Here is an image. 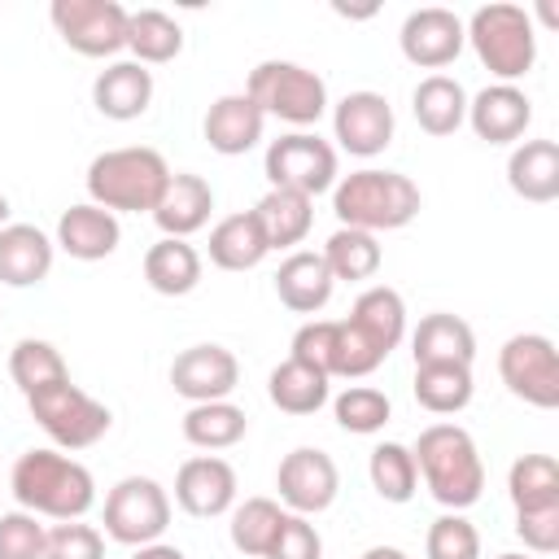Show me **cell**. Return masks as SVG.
Listing matches in <instances>:
<instances>
[{
  "label": "cell",
  "instance_id": "48",
  "mask_svg": "<svg viewBox=\"0 0 559 559\" xmlns=\"http://www.w3.org/2000/svg\"><path fill=\"white\" fill-rule=\"evenodd\" d=\"M358 559H406V550H397V546H371Z\"/></svg>",
  "mask_w": 559,
  "mask_h": 559
},
{
  "label": "cell",
  "instance_id": "50",
  "mask_svg": "<svg viewBox=\"0 0 559 559\" xmlns=\"http://www.w3.org/2000/svg\"><path fill=\"white\" fill-rule=\"evenodd\" d=\"M493 559H528V555H515V550H507V555H493Z\"/></svg>",
  "mask_w": 559,
  "mask_h": 559
},
{
  "label": "cell",
  "instance_id": "34",
  "mask_svg": "<svg viewBox=\"0 0 559 559\" xmlns=\"http://www.w3.org/2000/svg\"><path fill=\"white\" fill-rule=\"evenodd\" d=\"M249 432V415L231 402H197L183 415V437L197 450H231L236 441H245Z\"/></svg>",
  "mask_w": 559,
  "mask_h": 559
},
{
  "label": "cell",
  "instance_id": "1",
  "mask_svg": "<svg viewBox=\"0 0 559 559\" xmlns=\"http://www.w3.org/2000/svg\"><path fill=\"white\" fill-rule=\"evenodd\" d=\"M9 489L22 502V511L31 515H48V520H83L96 502V480L92 472L61 454V450H26L17 454L13 472H9Z\"/></svg>",
  "mask_w": 559,
  "mask_h": 559
},
{
  "label": "cell",
  "instance_id": "35",
  "mask_svg": "<svg viewBox=\"0 0 559 559\" xmlns=\"http://www.w3.org/2000/svg\"><path fill=\"white\" fill-rule=\"evenodd\" d=\"M127 48L135 52L140 66H162L183 52V31L170 13L162 9H140L127 17Z\"/></svg>",
  "mask_w": 559,
  "mask_h": 559
},
{
  "label": "cell",
  "instance_id": "29",
  "mask_svg": "<svg viewBox=\"0 0 559 559\" xmlns=\"http://www.w3.org/2000/svg\"><path fill=\"white\" fill-rule=\"evenodd\" d=\"M411 109H415V122L428 135H454L467 122V92L450 74H428V79H419V87L411 96Z\"/></svg>",
  "mask_w": 559,
  "mask_h": 559
},
{
  "label": "cell",
  "instance_id": "12",
  "mask_svg": "<svg viewBox=\"0 0 559 559\" xmlns=\"http://www.w3.org/2000/svg\"><path fill=\"white\" fill-rule=\"evenodd\" d=\"M275 489H280V502L293 515H319V511H328L336 502L341 472H336L332 454H323L314 445H301V450H293V454L280 459Z\"/></svg>",
  "mask_w": 559,
  "mask_h": 559
},
{
  "label": "cell",
  "instance_id": "28",
  "mask_svg": "<svg viewBox=\"0 0 559 559\" xmlns=\"http://www.w3.org/2000/svg\"><path fill=\"white\" fill-rule=\"evenodd\" d=\"M144 280L153 293L162 297H188L201 284V253L188 240L162 236L157 245H148L144 253Z\"/></svg>",
  "mask_w": 559,
  "mask_h": 559
},
{
  "label": "cell",
  "instance_id": "6",
  "mask_svg": "<svg viewBox=\"0 0 559 559\" xmlns=\"http://www.w3.org/2000/svg\"><path fill=\"white\" fill-rule=\"evenodd\" d=\"M245 96L266 114V118H284L293 127H310L323 118L328 109V83L297 66V61H262L249 70Z\"/></svg>",
  "mask_w": 559,
  "mask_h": 559
},
{
  "label": "cell",
  "instance_id": "43",
  "mask_svg": "<svg viewBox=\"0 0 559 559\" xmlns=\"http://www.w3.org/2000/svg\"><path fill=\"white\" fill-rule=\"evenodd\" d=\"M48 528L31 511H4L0 515V559H44Z\"/></svg>",
  "mask_w": 559,
  "mask_h": 559
},
{
  "label": "cell",
  "instance_id": "32",
  "mask_svg": "<svg viewBox=\"0 0 559 559\" xmlns=\"http://www.w3.org/2000/svg\"><path fill=\"white\" fill-rule=\"evenodd\" d=\"M507 493L515 515L559 507V463L550 454H520L507 472Z\"/></svg>",
  "mask_w": 559,
  "mask_h": 559
},
{
  "label": "cell",
  "instance_id": "20",
  "mask_svg": "<svg viewBox=\"0 0 559 559\" xmlns=\"http://www.w3.org/2000/svg\"><path fill=\"white\" fill-rule=\"evenodd\" d=\"M52 240L35 223H4L0 227V284L35 288L52 271Z\"/></svg>",
  "mask_w": 559,
  "mask_h": 559
},
{
  "label": "cell",
  "instance_id": "15",
  "mask_svg": "<svg viewBox=\"0 0 559 559\" xmlns=\"http://www.w3.org/2000/svg\"><path fill=\"white\" fill-rule=\"evenodd\" d=\"M332 131L345 153L354 157H376L393 140V105L380 92H349L332 109Z\"/></svg>",
  "mask_w": 559,
  "mask_h": 559
},
{
  "label": "cell",
  "instance_id": "9",
  "mask_svg": "<svg viewBox=\"0 0 559 559\" xmlns=\"http://www.w3.org/2000/svg\"><path fill=\"white\" fill-rule=\"evenodd\" d=\"M498 376L502 384L537 406V411H555L559 406V354L555 341L542 332H520L498 349Z\"/></svg>",
  "mask_w": 559,
  "mask_h": 559
},
{
  "label": "cell",
  "instance_id": "17",
  "mask_svg": "<svg viewBox=\"0 0 559 559\" xmlns=\"http://www.w3.org/2000/svg\"><path fill=\"white\" fill-rule=\"evenodd\" d=\"M467 122L485 144H511L533 122V100L515 83H489L467 100Z\"/></svg>",
  "mask_w": 559,
  "mask_h": 559
},
{
  "label": "cell",
  "instance_id": "42",
  "mask_svg": "<svg viewBox=\"0 0 559 559\" xmlns=\"http://www.w3.org/2000/svg\"><path fill=\"white\" fill-rule=\"evenodd\" d=\"M44 559H105V537L83 520H61L44 537Z\"/></svg>",
  "mask_w": 559,
  "mask_h": 559
},
{
  "label": "cell",
  "instance_id": "37",
  "mask_svg": "<svg viewBox=\"0 0 559 559\" xmlns=\"http://www.w3.org/2000/svg\"><path fill=\"white\" fill-rule=\"evenodd\" d=\"M284 507L275 498H245L231 507V546L245 559H266L275 533H280Z\"/></svg>",
  "mask_w": 559,
  "mask_h": 559
},
{
  "label": "cell",
  "instance_id": "24",
  "mask_svg": "<svg viewBox=\"0 0 559 559\" xmlns=\"http://www.w3.org/2000/svg\"><path fill=\"white\" fill-rule=\"evenodd\" d=\"M345 323L389 358L402 345V336H406V301H402L397 288L371 284V288L358 293V301H354V310H349Z\"/></svg>",
  "mask_w": 559,
  "mask_h": 559
},
{
  "label": "cell",
  "instance_id": "26",
  "mask_svg": "<svg viewBox=\"0 0 559 559\" xmlns=\"http://www.w3.org/2000/svg\"><path fill=\"white\" fill-rule=\"evenodd\" d=\"M411 354H415V367H424V362H463V367H472L476 332H472L467 319L437 310V314H424L419 328L411 332Z\"/></svg>",
  "mask_w": 559,
  "mask_h": 559
},
{
  "label": "cell",
  "instance_id": "27",
  "mask_svg": "<svg viewBox=\"0 0 559 559\" xmlns=\"http://www.w3.org/2000/svg\"><path fill=\"white\" fill-rule=\"evenodd\" d=\"M253 218H258V227H262V236H266L271 249H293L314 227V201L301 197V192H293V188H271L253 205Z\"/></svg>",
  "mask_w": 559,
  "mask_h": 559
},
{
  "label": "cell",
  "instance_id": "3",
  "mask_svg": "<svg viewBox=\"0 0 559 559\" xmlns=\"http://www.w3.org/2000/svg\"><path fill=\"white\" fill-rule=\"evenodd\" d=\"M170 183V166L157 148L127 144V148H105L87 166V197L92 205L109 214H153L157 197Z\"/></svg>",
  "mask_w": 559,
  "mask_h": 559
},
{
  "label": "cell",
  "instance_id": "21",
  "mask_svg": "<svg viewBox=\"0 0 559 559\" xmlns=\"http://www.w3.org/2000/svg\"><path fill=\"white\" fill-rule=\"evenodd\" d=\"M92 105L114 118V122H131L153 105V70L140 61H114L96 74L92 83Z\"/></svg>",
  "mask_w": 559,
  "mask_h": 559
},
{
  "label": "cell",
  "instance_id": "4",
  "mask_svg": "<svg viewBox=\"0 0 559 559\" xmlns=\"http://www.w3.org/2000/svg\"><path fill=\"white\" fill-rule=\"evenodd\" d=\"M332 210L341 227L358 231H397L419 214V188L402 170H354L332 183Z\"/></svg>",
  "mask_w": 559,
  "mask_h": 559
},
{
  "label": "cell",
  "instance_id": "25",
  "mask_svg": "<svg viewBox=\"0 0 559 559\" xmlns=\"http://www.w3.org/2000/svg\"><path fill=\"white\" fill-rule=\"evenodd\" d=\"M507 183L515 197L546 205L559 197V144L555 140H524L507 157Z\"/></svg>",
  "mask_w": 559,
  "mask_h": 559
},
{
  "label": "cell",
  "instance_id": "31",
  "mask_svg": "<svg viewBox=\"0 0 559 559\" xmlns=\"http://www.w3.org/2000/svg\"><path fill=\"white\" fill-rule=\"evenodd\" d=\"M415 402L432 415H459L472 402V367L463 362H424L415 367Z\"/></svg>",
  "mask_w": 559,
  "mask_h": 559
},
{
  "label": "cell",
  "instance_id": "40",
  "mask_svg": "<svg viewBox=\"0 0 559 559\" xmlns=\"http://www.w3.org/2000/svg\"><path fill=\"white\" fill-rule=\"evenodd\" d=\"M332 415H336V424H341L345 432L371 437V432H380V428L389 424L393 406H389V393H380V389H371V384H349L345 393H336Z\"/></svg>",
  "mask_w": 559,
  "mask_h": 559
},
{
  "label": "cell",
  "instance_id": "45",
  "mask_svg": "<svg viewBox=\"0 0 559 559\" xmlns=\"http://www.w3.org/2000/svg\"><path fill=\"white\" fill-rule=\"evenodd\" d=\"M332 349H336V319H310L297 328L288 358H297V362H306L332 380Z\"/></svg>",
  "mask_w": 559,
  "mask_h": 559
},
{
  "label": "cell",
  "instance_id": "47",
  "mask_svg": "<svg viewBox=\"0 0 559 559\" xmlns=\"http://www.w3.org/2000/svg\"><path fill=\"white\" fill-rule=\"evenodd\" d=\"M131 559H188L179 546H166V542H148V546H135Z\"/></svg>",
  "mask_w": 559,
  "mask_h": 559
},
{
  "label": "cell",
  "instance_id": "49",
  "mask_svg": "<svg viewBox=\"0 0 559 559\" xmlns=\"http://www.w3.org/2000/svg\"><path fill=\"white\" fill-rule=\"evenodd\" d=\"M4 223H9V197L0 192V227H4Z\"/></svg>",
  "mask_w": 559,
  "mask_h": 559
},
{
  "label": "cell",
  "instance_id": "2",
  "mask_svg": "<svg viewBox=\"0 0 559 559\" xmlns=\"http://www.w3.org/2000/svg\"><path fill=\"white\" fill-rule=\"evenodd\" d=\"M411 454H415V467H419L428 493L441 507L463 511V507L480 502V493H485V463H480V450H476L467 428H459V424H428Z\"/></svg>",
  "mask_w": 559,
  "mask_h": 559
},
{
  "label": "cell",
  "instance_id": "41",
  "mask_svg": "<svg viewBox=\"0 0 559 559\" xmlns=\"http://www.w3.org/2000/svg\"><path fill=\"white\" fill-rule=\"evenodd\" d=\"M424 555L428 559H480V533L467 515L450 511V515H437L428 524V537H424Z\"/></svg>",
  "mask_w": 559,
  "mask_h": 559
},
{
  "label": "cell",
  "instance_id": "16",
  "mask_svg": "<svg viewBox=\"0 0 559 559\" xmlns=\"http://www.w3.org/2000/svg\"><path fill=\"white\" fill-rule=\"evenodd\" d=\"M175 502L197 515V520H214L223 511L236 507V467L218 454H197L175 472Z\"/></svg>",
  "mask_w": 559,
  "mask_h": 559
},
{
  "label": "cell",
  "instance_id": "38",
  "mask_svg": "<svg viewBox=\"0 0 559 559\" xmlns=\"http://www.w3.org/2000/svg\"><path fill=\"white\" fill-rule=\"evenodd\" d=\"M367 476H371V489L384 498V502H411L415 498V485H419V467H415V454L411 445L402 441H380L367 459Z\"/></svg>",
  "mask_w": 559,
  "mask_h": 559
},
{
  "label": "cell",
  "instance_id": "19",
  "mask_svg": "<svg viewBox=\"0 0 559 559\" xmlns=\"http://www.w3.org/2000/svg\"><path fill=\"white\" fill-rule=\"evenodd\" d=\"M332 271L319 249H293L275 271V293L293 314H319L332 301Z\"/></svg>",
  "mask_w": 559,
  "mask_h": 559
},
{
  "label": "cell",
  "instance_id": "23",
  "mask_svg": "<svg viewBox=\"0 0 559 559\" xmlns=\"http://www.w3.org/2000/svg\"><path fill=\"white\" fill-rule=\"evenodd\" d=\"M122 240V227H118V214L83 201V205H70L61 218H57V245L79 258V262H100L118 249Z\"/></svg>",
  "mask_w": 559,
  "mask_h": 559
},
{
  "label": "cell",
  "instance_id": "10",
  "mask_svg": "<svg viewBox=\"0 0 559 559\" xmlns=\"http://www.w3.org/2000/svg\"><path fill=\"white\" fill-rule=\"evenodd\" d=\"M262 166H266L271 188H293L310 201L336 183V148L328 140H319L314 131H288V135L271 140Z\"/></svg>",
  "mask_w": 559,
  "mask_h": 559
},
{
  "label": "cell",
  "instance_id": "18",
  "mask_svg": "<svg viewBox=\"0 0 559 559\" xmlns=\"http://www.w3.org/2000/svg\"><path fill=\"white\" fill-rule=\"evenodd\" d=\"M262 127H266V114L245 96V92H231V96H218L210 109H205V144L223 157H240L249 153L258 140H262Z\"/></svg>",
  "mask_w": 559,
  "mask_h": 559
},
{
  "label": "cell",
  "instance_id": "46",
  "mask_svg": "<svg viewBox=\"0 0 559 559\" xmlns=\"http://www.w3.org/2000/svg\"><path fill=\"white\" fill-rule=\"evenodd\" d=\"M515 533L528 550L537 555H555L559 550V507H546V511H520L515 515Z\"/></svg>",
  "mask_w": 559,
  "mask_h": 559
},
{
  "label": "cell",
  "instance_id": "39",
  "mask_svg": "<svg viewBox=\"0 0 559 559\" xmlns=\"http://www.w3.org/2000/svg\"><path fill=\"white\" fill-rule=\"evenodd\" d=\"M9 376H13V384H17L26 397L39 393V389H48V384H57V380H70L61 349L48 345V341H39V336H22V341L13 345V354H9Z\"/></svg>",
  "mask_w": 559,
  "mask_h": 559
},
{
  "label": "cell",
  "instance_id": "7",
  "mask_svg": "<svg viewBox=\"0 0 559 559\" xmlns=\"http://www.w3.org/2000/svg\"><path fill=\"white\" fill-rule=\"evenodd\" d=\"M26 406H31V419H35L61 450H87V445H96V441L109 432V424H114L109 406L96 402L92 393H83V389L70 384V380H57V384L31 393Z\"/></svg>",
  "mask_w": 559,
  "mask_h": 559
},
{
  "label": "cell",
  "instance_id": "13",
  "mask_svg": "<svg viewBox=\"0 0 559 559\" xmlns=\"http://www.w3.org/2000/svg\"><path fill=\"white\" fill-rule=\"evenodd\" d=\"M397 44H402V57H406L411 66H419V70H441V66H450V61L463 52L467 35H463L459 13L441 9V4H428V9L406 13V22H402V31H397Z\"/></svg>",
  "mask_w": 559,
  "mask_h": 559
},
{
  "label": "cell",
  "instance_id": "5",
  "mask_svg": "<svg viewBox=\"0 0 559 559\" xmlns=\"http://www.w3.org/2000/svg\"><path fill=\"white\" fill-rule=\"evenodd\" d=\"M467 44L476 48L480 66L498 79V83H515L533 70L537 61V35H533V17L520 4H480L472 13V22L463 26Z\"/></svg>",
  "mask_w": 559,
  "mask_h": 559
},
{
  "label": "cell",
  "instance_id": "22",
  "mask_svg": "<svg viewBox=\"0 0 559 559\" xmlns=\"http://www.w3.org/2000/svg\"><path fill=\"white\" fill-rule=\"evenodd\" d=\"M210 210H214V188L201 179V175H170L166 192L157 197L153 205V218L162 227V236H175V240H188L192 231H201L210 223Z\"/></svg>",
  "mask_w": 559,
  "mask_h": 559
},
{
  "label": "cell",
  "instance_id": "36",
  "mask_svg": "<svg viewBox=\"0 0 559 559\" xmlns=\"http://www.w3.org/2000/svg\"><path fill=\"white\" fill-rule=\"evenodd\" d=\"M319 253H323L332 280H349V284L371 280L380 271V258H384L380 253V240L371 231H358V227H336Z\"/></svg>",
  "mask_w": 559,
  "mask_h": 559
},
{
  "label": "cell",
  "instance_id": "8",
  "mask_svg": "<svg viewBox=\"0 0 559 559\" xmlns=\"http://www.w3.org/2000/svg\"><path fill=\"white\" fill-rule=\"evenodd\" d=\"M170 524V498L153 476H122L105 493V533L122 546L162 542Z\"/></svg>",
  "mask_w": 559,
  "mask_h": 559
},
{
  "label": "cell",
  "instance_id": "14",
  "mask_svg": "<svg viewBox=\"0 0 559 559\" xmlns=\"http://www.w3.org/2000/svg\"><path fill=\"white\" fill-rule=\"evenodd\" d=\"M170 384L192 406L197 402H227V393L240 384V362L223 345H188L170 362Z\"/></svg>",
  "mask_w": 559,
  "mask_h": 559
},
{
  "label": "cell",
  "instance_id": "30",
  "mask_svg": "<svg viewBox=\"0 0 559 559\" xmlns=\"http://www.w3.org/2000/svg\"><path fill=\"white\" fill-rule=\"evenodd\" d=\"M266 253H271V245H266V236H262L253 210L227 214V218L214 223V231H210V262H214L218 271H253Z\"/></svg>",
  "mask_w": 559,
  "mask_h": 559
},
{
  "label": "cell",
  "instance_id": "33",
  "mask_svg": "<svg viewBox=\"0 0 559 559\" xmlns=\"http://www.w3.org/2000/svg\"><path fill=\"white\" fill-rule=\"evenodd\" d=\"M266 393L271 402L284 411V415H314L323 402H328V376L297 362V358H284L271 380H266Z\"/></svg>",
  "mask_w": 559,
  "mask_h": 559
},
{
  "label": "cell",
  "instance_id": "11",
  "mask_svg": "<svg viewBox=\"0 0 559 559\" xmlns=\"http://www.w3.org/2000/svg\"><path fill=\"white\" fill-rule=\"evenodd\" d=\"M57 35L79 57H114L127 48V9L118 0H52L48 9Z\"/></svg>",
  "mask_w": 559,
  "mask_h": 559
},
{
  "label": "cell",
  "instance_id": "44",
  "mask_svg": "<svg viewBox=\"0 0 559 559\" xmlns=\"http://www.w3.org/2000/svg\"><path fill=\"white\" fill-rule=\"evenodd\" d=\"M266 559H323V537H319V528L310 524V515L284 511L280 533H275Z\"/></svg>",
  "mask_w": 559,
  "mask_h": 559
}]
</instances>
